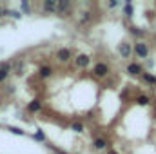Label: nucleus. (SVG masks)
Returning a JSON list of instances; mask_svg holds the SVG:
<instances>
[{"label":"nucleus","instance_id":"obj_16","mask_svg":"<svg viewBox=\"0 0 156 154\" xmlns=\"http://www.w3.org/2000/svg\"><path fill=\"white\" fill-rule=\"evenodd\" d=\"M71 131H75V132H83V125H82L80 121H75V123H71Z\"/></svg>","mask_w":156,"mask_h":154},{"label":"nucleus","instance_id":"obj_12","mask_svg":"<svg viewBox=\"0 0 156 154\" xmlns=\"http://www.w3.org/2000/svg\"><path fill=\"white\" fill-rule=\"evenodd\" d=\"M7 76H9V65H7V64H2V65H0V83L5 82Z\"/></svg>","mask_w":156,"mask_h":154},{"label":"nucleus","instance_id":"obj_19","mask_svg":"<svg viewBox=\"0 0 156 154\" xmlns=\"http://www.w3.org/2000/svg\"><path fill=\"white\" fill-rule=\"evenodd\" d=\"M136 102H138V105H147V103H149V98H147V96H138Z\"/></svg>","mask_w":156,"mask_h":154},{"label":"nucleus","instance_id":"obj_17","mask_svg":"<svg viewBox=\"0 0 156 154\" xmlns=\"http://www.w3.org/2000/svg\"><path fill=\"white\" fill-rule=\"evenodd\" d=\"M144 80H145L147 83H156V76L149 75V73H144Z\"/></svg>","mask_w":156,"mask_h":154},{"label":"nucleus","instance_id":"obj_9","mask_svg":"<svg viewBox=\"0 0 156 154\" xmlns=\"http://www.w3.org/2000/svg\"><path fill=\"white\" fill-rule=\"evenodd\" d=\"M27 111H29V113H38V111H42V102H40V100H33V102L27 105Z\"/></svg>","mask_w":156,"mask_h":154},{"label":"nucleus","instance_id":"obj_14","mask_svg":"<svg viewBox=\"0 0 156 154\" xmlns=\"http://www.w3.org/2000/svg\"><path fill=\"white\" fill-rule=\"evenodd\" d=\"M20 13H22V15H26V13L29 15V13H31V5H29L27 2H22V4H20Z\"/></svg>","mask_w":156,"mask_h":154},{"label":"nucleus","instance_id":"obj_18","mask_svg":"<svg viewBox=\"0 0 156 154\" xmlns=\"http://www.w3.org/2000/svg\"><path fill=\"white\" fill-rule=\"evenodd\" d=\"M9 131H11L13 134H16V136H24V134H26V132H24L22 129H18V127H13V125L9 127Z\"/></svg>","mask_w":156,"mask_h":154},{"label":"nucleus","instance_id":"obj_2","mask_svg":"<svg viewBox=\"0 0 156 154\" xmlns=\"http://www.w3.org/2000/svg\"><path fill=\"white\" fill-rule=\"evenodd\" d=\"M71 56H73V53H71V49H69V47H60V49L56 51V60H58L60 64L69 62V60H71Z\"/></svg>","mask_w":156,"mask_h":154},{"label":"nucleus","instance_id":"obj_7","mask_svg":"<svg viewBox=\"0 0 156 154\" xmlns=\"http://www.w3.org/2000/svg\"><path fill=\"white\" fill-rule=\"evenodd\" d=\"M127 73H129V75H133V76H136V75H142V65L133 62V64H129V65H127Z\"/></svg>","mask_w":156,"mask_h":154},{"label":"nucleus","instance_id":"obj_13","mask_svg":"<svg viewBox=\"0 0 156 154\" xmlns=\"http://www.w3.org/2000/svg\"><path fill=\"white\" fill-rule=\"evenodd\" d=\"M69 5H71V4H69L67 0H60V2H58V5H56V13H64Z\"/></svg>","mask_w":156,"mask_h":154},{"label":"nucleus","instance_id":"obj_6","mask_svg":"<svg viewBox=\"0 0 156 154\" xmlns=\"http://www.w3.org/2000/svg\"><path fill=\"white\" fill-rule=\"evenodd\" d=\"M56 5H58V2H56V0H45L42 7H44V11H45V13H56Z\"/></svg>","mask_w":156,"mask_h":154},{"label":"nucleus","instance_id":"obj_1","mask_svg":"<svg viewBox=\"0 0 156 154\" xmlns=\"http://www.w3.org/2000/svg\"><path fill=\"white\" fill-rule=\"evenodd\" d=\"M133 51H134V54L138 58H147L149 56V45L145 42H136L134 47H133Z\"/></svg>","mask_w":156,"mask_h":154},{"label":"nucleus","instance_id":"obj_5","mask_svg":"<svg viewBox=\"0 0 156 154\" xmlns=\"http://www.w3.org/2000/svg\"><path fill=\"white\" fill-rule=\"evenodd\" d=\"M75 64H76V67H80V69H85L91 64V58H89V54H78L76 58H75Z\"/></svg>","mask_w":156,"mask_h":154},{"label":"nucleus","instance_id":"obj_8","mask_svg":"<svg viewBox=\"0 0 156 154\" xmlns=\"http://www.w3.org/2000/svg\"><path fill=\"white\" fill-rule=\"evenodd\" d=\"M4 16H11L15 20H20L22 18V13L16 11V9H4Z\"/></svg>","mask_w":156,"mask_h":154},{"label":"nucleus","instance_id":"obj_3","mask_svg":"<svg viewBox=\"0 0 156 154\" xmlns=\"http://www.w3.org/2000/svg\"><path fill=\"white\" fill-rule=\"evenodd\" d=\"M93 73H94V76H98V78H105L109 75V65L104 64V62H98V64L93 67Z\"/></svg>","mask_w":156,"mask_h":154},{"label":"nucleus","instance_id":"obj_21","mask_svg":"<svg viewBox=\"0 0 156 154\" xmlns=\"http://www.w3.org/2000/svg\"><path fill=\"white\" fill-rule=\"evenodd\" d=\"M131 33H133V35H136V37H142V35H144V31H142V29H138V27H131Z\"/></svg>","mask_w":156,"mask_h":154},{"label":"nucleus","instance_id":"obj_4","mask_svg":"<svg viewBox=\"0 0 156 154\" xmlns=\"http://www.w3.org/2000/svg\"><path fill=\"white\" fill-rule=\"evenodd\" d=\"M118 53H120V56H122V58H129V56H131V53H133L131 44H129V42H122V44L118 45Z\"/></svg>","mask_w":156,"mask_h":154},{"label":"nucleus","instance_id":"obj_22","mask_svg":"<svg viewBox=\"0 0 156 154\" xmlns=\"http://www.w3.org/2000/svg\"><path fill=\"white\" fill-rule=\"evenodd\" d=\"M116 5H118L116 0H115V2H109V7H116Z\"/></svg>","mask_w":156,"mask_h":154},{"label":"nucleus","instance_id":"obj_10","mask_svg":"<svg viewBox=\"0 0 156 154\" xmlns=\"http://www.w3.org/2000/svg\"><path fill=\"white\" fill-rule=\"evenodd\" d=\"M53 75V69H51V65H42L38 71V76L40 78H49Z\"/></svg>","mask_w":156,"mask_h":154},{"label":"nucleus","instance_id":"obj_24","mask_svg":"<svg viewBox=\"0 0 156 154\" xmlns=\"http://www.w3.org/2000/svg\"><path fill=\"white\" fill-rule=\"evenodd\" d=\"M0 16H4V7L0 5Z\"/></svg>","mask_w":156,"mask_h":154},{"label":"nucleus","instance_id":"obj_20","mask_svg":"<svg viewBox=\"0 0 156 154\" xmlns=\"http://www.w3.org/2000/svg\"><path fill=\"white\" fill-rule=\"evenodd\" d=\"M33 138H35V140H38V142H44V140H45V134H44V132L38 129V131L35 132V136H33Z\"/></svg>","mask_w":156,"mask_h":154},{"label":"nucleus","instance_id":"obj_15","mask_svg":"<svg viewBox=\"0 0 156 154\" xmlns=\"http://www.w3.org/2000/svg\"><path fill=\"white\" fill-rule=\"evenodd\" d=\"M123 13H125V16H133V13H134V9H133V5L127 2L125 5H123Z\"/></svg>","mask_w":156,"mask_h":154},{"label":"nucleus","instance_id":"obj_11","mask_svg":"<svg viewBox=\"0 0 156 154\" xmlns=\"http://www.w3.org/2000/svg\"><path fill=\"white\" fill-rule=\"evenodd\" d=\"M93 147H94L96 151H104V149L107 147V142H105L104 138H96V140L93 142Z\"/></svg>","mask_w":156,"mask_h":154},{"label":"nucleus","instance_id":"obj_23","mask_svg":"<svg viewBox=\"0 0 156 154\" xmlns=\"http://www.w3.org/2000/svg\"><path fill=\"white\" fill-rule=\"evenodd\" d=\"M55 152H56V154H69V152H64V151H60V149H55Z\"/></svg>","mask_w":156,"mask_h":154}]
</instances>
